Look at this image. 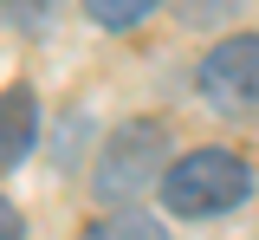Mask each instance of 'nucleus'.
Wrapping results in <instances>:
<instances>
[{"instance_id": "f257e3e1", "label": "nucleus", "mask_w": 259, "mask_h": 240, "mask_svg": "<svg viewBox=\"0 0 259 240\" xmlns=\"http://www.w3.org/2000/svg\"><path fill=\"white\" fill-rule=\"evenodd\" d=\"M156 195L175 221H214V214H227V208H240L253 195V169L233 149H188V156L168 163Z\"/></svg>"}, {"instance_id": "f03ea898", "label": "nucleus", "mask_w": 259, "mask_h": 240, "mask_svg": "<svg viewBox=\"0 0 259 240\" xmlns=\"http://www.w3.org/2000/svg\"><path fill=\"white\" fill-rule=\"evenodd\" d=\"M162 175H168V149H162V124H123L117 137L104 143V156H97V175H91V195L104 208H136V195H149L162 188Z\"/></svg>"}, {"instance_id": "7ed1b4c3", "label": "nucleus", "mask_w": 259, "mask_h": 240, "mask_svg": "<svg viewBox=\"0 0 259 240\" xmlns=\"http://www.w3.org/2000/svg\"><path fill=\"white\" fill-rule=\"evenodd\" d=\"M201 98L214 110H259V33H233L201 59Z\"/></svg>"}, {"instance_id": "20e7f679", "label": "nucleus", "mask_w": 259, "mask_h": 240, "mask_svg": "<svg viewBox=\"0 0 259 240\" xmlns=\"http://www.w3.org/2000/svg\"><path fill=\"white\" fill-rule=\"evenodd\" d=\"M32 137H39V98L32 85H7L0 91V175L32 156Z\"/></svg>"}, {"instance_id": "39448f33", "label": "nucleus", "mask_w": 259, "mask_h": 240, "mask_svg": "<svg viewBox=\"0 0 259 240\" xmlns=\"http://www.w3.org/2000/svg\"><path fill=\"white\" fill-rule=\"evenodd\" d=\"M78 240H168V234H162V221L136 214V208H110V214H104V221H91Z\"/></svg>"}, {"instance_id": "423d86ee", "label": "nucleus", "mask_w": 259, "mask_h": 240, "mask_svg": "<svg viewBox=\"0 0 259 240\" xmlns=\"http://www.w3.org/2000/svg\"><path fill=\"white\" fill-rule=\"evenodd\" d=\"M156 7H162V0H84V13H91L97 26H110V33H130V26H143Z\"/></svg>"}, {"instance_id": "0eeeda50", "label": "nucleus", "mask_w": 259, "mask_h": 240, "mask_svg": "<svg viewBox=\"0 0 259 240\" xmlns=\"http://www.w3.org/2000/svg\"><path fill=\"white\" fill-rule=\"evenodd\" d=\"M0 13H7L20 33H39V26L52 20V0H0Z\"/></svg>"}, {"instance_id": "6e6552de", "label": "nucleus", "mask_w": 259, "mask_h": 240, "mask_svg": "<svg viewBox=\"0 0 259 240\" xmlns=\"http://www.w3.org/2000/svg\"><path fill=\"white\" fill-rule=\"evenodd\" d=\"M0 240H26V214L7 202V195H0Z\"/></svg>"}]
</instances>
